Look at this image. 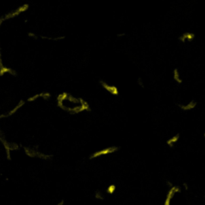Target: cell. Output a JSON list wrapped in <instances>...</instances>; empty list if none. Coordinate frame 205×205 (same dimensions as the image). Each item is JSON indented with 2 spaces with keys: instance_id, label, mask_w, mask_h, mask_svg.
I'll use <instances>...</instances> for the list:
<instances>
[{
  "instance_id": "8fae6325",
  "label": "cell",
  "mask_w": 205,
  "mask_h": 205,
  "mask_svg": "<svg viewBox=\"0 0 205 205\" xmlns=\"http://www.w3.org/2000/svg\"><path fill=\"white\" fill-rule=\"evenodd\" d=\"M179 138H180V134L179 133H177V134H175L174 136L170 137L169 139L166 141V144H167L169 147H173V145L178 141V140H179Z\"/></svg>"
},
{
  "instance_id": "8992f818",
  "label": "cell",
  "mask_w": 205,
  "mask_h": 205,
  "mask_svg": "<svg viewBox=\"0 0 205 205\" xmlns=\"http://www.w3.org/2000/svg\"><path fill=\"white\" fill-rule=\"evenodd\" d=\"M194 38H195V34L194 33H192V32H184L181 36L178 37V40H179L180 42H186V41L191 42Z\"/></svg>"
},
{
  "instance_id": "e0dca14e",
  "label": "cell",
  "mask_w": 205,
  "mask_h": 205,
  "mask_svg": "<svg viewBox=\"0 0 205 205\" xmlns=\"http://www.w3.org/2000/svg\"><path fill=\"white\" fill-rule=\"evenodd\" d=\"M28 36L31 38H34V39H38V38H39V36H37L35 33H33V32H29V33H28Z\"/></svg>"
},
{
  "instance_id": "5bb4252c",
  "label": "cell",
  "mask_w": 205,
  "mask_h": 205,
  "mask_svg": "<svg viewBox=\"0 0 205 205\" xmlns=\"http://www.w3.org/2000/svg\"><path fill=\"white\" fill-rule=\"evenodd\" d=\"M40 38L46 40H51V41H58V40H63L65 36H58V37H49V36H40Z\"/></svg>"
},
{
  "instance_id": "9c48e42d",
  "label": "cell",
  "mask_w": 205,
  "mask_h": 205,
  "mask_svg": "<svg viewBox=\"0 0 205 205\" xmlns=\"http://www.w3.org/2000/svg\"><path fill=\"white\" fill-rule=\"evenodd\" d=\"M6 73H9V74L12 75V76H17V73H16V71L14 70V69L6 67V66H2V67L0 68V77L3 76V75L6 74Z\"/></svg>"
},
{
  "instance_id": "7a4b0ae2",
  "label": "cell",
  "mask_w": 205,
  "mask_h": 205,
  "mask_svg": "<svg viewBox=\"0 0 205 205\" xmlns=\"http://www.w3.org/2000/svg\"><path fill=\"white\" fill-rule=\"evenodd\" d=\"M28 9H29V4L28 3L23 4V5H21V6H19L18 8H16L15 10H13V11H11V12H9L8 14H6V15L3 17L4 21H5V20H8V19H11V18L17 17L18 15H20V14L23 13V12L27 11Z\"/></svg>"
},
{
  "instance_id": "3957f363",
  "label": "cell",
  "mask_w": 205,
  "mask_h": 205,
  "mask_svg": "<svg viewBox=\"0 0 205 205\" xmlns=\"http://www.w3.org/2000/svg\"><path fill=\"white\" fill-rule=\"evenodd\" d=\"M99 84L102 86V88L104 90H106L107 92H109L110 94H112L113 96H119V90H118V87L115 86V85H111L106 83L105 81L103 80H99Z\"/></svg>"
},
{
  "instance_id": "6da1fadb",
  "label": "cell",
  "mask_w": 205,
  "mask_h": 205,
  "mask_svg": "<svg viewBox=\"0 0 205 205\" xmlns=\"http://www.w3.org/2000/svg\"><path fill=\"white\" fill-rule=\"evenodd\" d=\"M119 149H120L119 146H110V147H106V148H104V149L98 150V151L91 153L90 156H89V159L92 160V159H94V158L100 157V156H104V155H108V154L115 153V152H117Z\"/></svg>"
},
{
  "instance_id": "ba28073f",
  "label": "cell",
  "mask_w": 205,
  "mask_h": 205,
  "mask_svg": "<svg viewBox=\"0 0 205 205\" xmlns=\"http://www.w3.org/2000/svg\"><path fill=\"white\" fill-rule=\"evenodd\" d=\"M196 105H197V103H196L195 100H191L189 103H187L186 105H183V104H178V107H179L181 110L183 111H188V110H192V109H194L196 107Z\"/></svg>"
},
{
  "instance_id": "7c38bea8",
  "label": "cell",
  "mask_w": 205,
  "mask_h": 205,
  "mask_svg": "<svg viewBox=\"0 0 205 205\" xmlns=\"http://www.w3.org/2000/svg\"><path fill=\"white\" fill-rule=\"evenodd\" d=\"M173 79H174V81H175L176 83H178V84H182V83H183L182 79L180 78V73H179V70H178V68H174V70H173Z\"/></svg>"
},
{
  "instance_id": "ac0fdd59",
  "label": "cell",
  "mask_w": 205,
  "mask_h": 205,
  "mask_svg": "<svg viewBox=\"0 0 205 205\" xmlns=\"http://www.w3.org/2000/svg\"><path fill=\"white\" fill-rule=\"evenodd\" d=\"M137 84L139 85V86L141 87V88H143V86H144V85H143V81H142V79L140 78V77L137 79Z\"/></svg>"
},
{
  "instance_id": "ffe728a7",
  "label": "cell",
  "mask_w": 205,
  "mask_h": 205,
  "mask_svg": "<svg viewBox=\"0 0 205 205\" xmlns=\"http://www.w3.org/2000/svg\"><path fill=\"white\" fill-rule=\"evenodd\" d=\"M183 187L185 188V189H188V185H187V184H186V183H184V184H183Z\"/></svg>"
},
{
  "instance_id": "5b68a950",
  "label": "cell",
  "mask_w": 205,
  "mask_h": 205,
  "mask_svg": "<svg viewBox=\"0 0 205 205\" xmlns=\"http://www.w3.org/2000/svg\"><path fill=\"white\" fill-rule=\"evenodd\" d=\"M51 97V94L49 92H40L37 93V94L33 95V96H30L29 98L27 99L28 102H33L35 101L37 98H43V99H49Z\"/></svg>"
},
{
  "instance_id": "2e32d148",
  "label": "cell",
  "mask_w": 205,
  "mask_h": 205,
  "mask_svg": "<svg viewBox=\"0 0 205 205\" xmlns=\"http://www.w3.org/2000/svg\"><path fill=\"white\" fill-rule=\"evenodd\" d=\"M94 198L95 199H97V200H104L105 199V197H104V195L102 194V192L99 191V190H97V191L94 192Z\"/></svg>"
},
{
  "instance_id": "7402d4cb",
  "label": "cell",
  "mask_w": 205,
  "mask_h": 205,
  "mask_svg": "<svg viewBox=\"0 0 205 205\" xmlns=\"http://www.w3.org/2000/svg\"><path fill=\"white\" fill-rule=\"evenodd\" d=\"M204 137H205V132H204Z\"/></svg>"
},
{
  "instance_id": "44dd1931",
  "label": "cell",
  "mask_w": 205,
  "mask_h": 205,
  "mask_svg": "<svg viewBox=\"0 0 205 205\" xmlns=\"http://www.w3.org/2000/svg\"><path fill=\"white\" fill-rule=\"evenodd\" d=\"M124 35H126V33H121V34H118L117 36H124Z\"/></svg>"
},
{
  "instance_id": "d6986e66",
  "label": "cell",
  "mask_w": 205,
  "mask_h": 205,
  "mask_svg": "<svg viewBox=\"0 0 205 205\" xmlns=\"http://www.w3.org/2000/svg\"><path fill=\"white\" fill-rule=\"evenodd\" d=\"M64 202H65V201H64V200H61V201H60L57 205H64Z\"/></svg>"
},
{
  "instance_id": "52a82bcc",
  "label": "cell",
  "mask_w": 205,
  "mask_h": 205,
  "mask_svg": "<svg viewBox=\"0 0 205 205\" xmlns=\"http://www.w3.org/2000/svg\"><path fill=\"white\" fill-rule=\"evenodd\" d=\"M24 103H25V102H24L23 100H20V101H19V103H18V104L16 105V106L14 107V108L12 109L11 111H9V112L6 113V114H2V115H0V119H1V118H4V117H10V116H12V115H13V114H15L16 111L19 110V109L21 108L22 106H23Z\"/></svg>"
},
{
  "instance_id": "30bf717a",
  "label": "cell",
  "mask_w": 205,
  "mask_h": 205,
  "mask_svg": "<svg viewBox=\"0 0 205 205\" xmlns=\"http://www.w3.org/2000/svg\"><path fill=\"white\" fill-rule=\"evenodd\" d=\"M24 153L26 154L27 156L31 158H35L36 157V152H37V149L36 148H29V147H24Z\"/></svg>"
},
{
  "instance_id": "277c9868",
  "label": "cell",
  "mask_w": 205,
  "mask_h": 205,
  "mask_svg": "<svg viewBox=\"0 0 205 205\" xmlns=\"http://www.w3.org/2000/svg\"><path fill=\"white\" fill-rule=\"evenodd\" d=\"M180 192H181V189H180V187H178V186L173 185L172 187H170L169 191H168L167 193V196H166V199L165 201H164V205H170V201H171L172 197H173L176 193H180Z\"/></svg>"
},
{
  "instance_id": "9a60e30c",
  "label": "cell",
  "mask_w": 205,
  "mask_h": 205,
  "mask_svg": "<svg viewBox=\"0 0 205 205\" xmlns=\"http://www.w3.org/2000/svg\"><path fill=\"white\" fill-rule=\"evenodd\" d=\"M117 189V186L115 184H110V185L107 186L106 188V193L108 194H114V192L116 191Z\"/></svg>"
},
{
  "instance_id": "4fadbf2b",
  "label": "cell",
  "mask_w": 205,
  "mask_h": 205,
  "mask_svg": "<svg viewBox=\"0 0 205 205\" xmlns=\"http://www.w3.org/2000/svg\"><path fill=\"white\" fill-rule=\"evenodd\" d=\"M36 157L40 158V159H42V160H50L52 157H53V155H52V154H44L37 150V152H36Z\"/></svg>"
}]
</instances>
